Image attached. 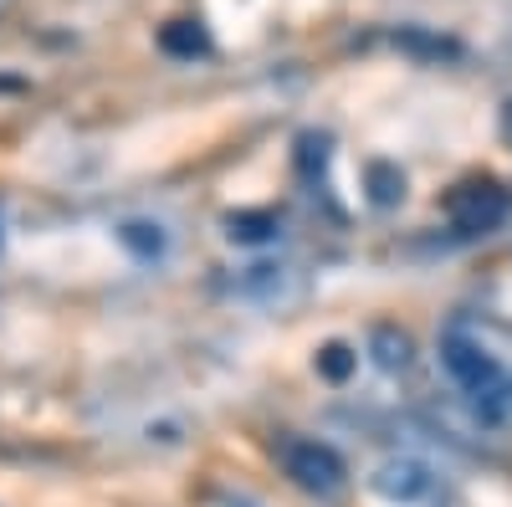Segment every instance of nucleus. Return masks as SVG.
I'll return each instance as SVG.
<instances>
[{"instance_id": "9", "label": "nucleus", "mask_w": 512, "mask_h": 507, "mask_svg": "<svg viewBox=\"0 0 512 507\" xmlns=\"http://www.w3.org/2000/svg\"><path fill=\"white\" fill-rule=\"evenodd\" d=\"M369 200L374 205H400L405 200V175L395 164H369Z\"/></svg>"}, {"instance_id": "8", "label": "nucleus", "mask_w": 512, "mask_h": 507, "mask_svg": "<svg viewBox=\"0 0 512 507\" xmlns=\"http://www.w3.org/2000/svg\"><path fill=\"white\" fill-rule=\"evenodd\" d=\"M282 226H277V216H267V210H241V216H231L226 221V236L231 241H241V246H256V241H272Z\"/></svg>"}, {"instance_id": "7", "label": "nucleus", "mask_w": 512, "mask_h": 507, "mask_svg": "<svg viewBox=\"0 0 512 507\" xmlns=\"http://www.w3.org/2000/svg\"><path fill=\"white\" fill-rule=\"evenodd\" d=\"M159 47H164L169 57H205V52H210V36H205L200 21H169V26L159 31Z\"/></svg>"}, {"instance_id": "10", "label": "nucleus", "mask_w": 512, "mask_h": 507, "mask_svg": "<svg viewBox=\"0 0 512 507\" xmlns=\"http://www.w3.org/2000/svg\"><path fill=\"white\" fill-rule=\"evenodd\" d=\"M354 364H359V354H354L349 344H328V349L318 354V374L333 379V385H344V379L354 374Z\"/></svg>"}, {"instance_id": "5", "label": "nucleus", "mask_w": 512, "mask_h": 507, "mask_svg": "<svg viewBox=\"0 0 512 507\" xmlns=\"http://www.w3.org/2000/svg\"><path fill=\"white\" fill-rule=\"evenodd\" d=\"M118 241L134 251L139 262H159L164 251H169V226L164 221H149V216H128V221H118Z\"/></svg>"}, {"instance_id": "3", "label": "nucleus", "mask_w": 512, "mask_h": 507, "mask_svg": "<svg viewBox=\"0 0 512 507\" xmlns=\"http://www.w3.org/2000/svg\"><path fill=\"white\" fill-rule=\"evenodd\" d=\"M446 210H451V226H456L461 236H487V231H497V226L507 221L512 200H507L502 185H492V180H472V185H461V190L451 195Z\"/></svg>"}, {"instance_id": "1", "label": "nucleus", "mask_w": 512, "mask_h": 507, "mask_svg": "<svg viewBox=\"0 0 512 507\" xmlns=\"http://www.w3.org/2000/svg\"><path fill=\"white\" fill-rule=\"evenodd\" d=\"M441 364H446V374L461 385V395L477 405V415L497 426V420L507 415V405H512V379H507V369L497 364V354L482 344V338L461 333V328H446V333H441Z\"/></svg>"}, {"instance_id": "11", "label": "nucleus", "mask_w": 512, "mask_h": 507, "mask_svg": "<svg viewBox=\"0 0 512 507\" xmlns=\"http://www.w3.org/2000/svg\"><path fill=\"white\" fill-rule=\"evenodd\" d=\"M502 134H507V144H512V98H507V108H502Z\"/></svg>"}, {"instance_id": "2", "label": "nucleus", "mask_w": 512, "mask_h": 507, "mask_svg": "<svg viewBox=\"0 0 512 507\" xmlns=\"http://www.w3.org/2000/svg\"><path fill=\"white\" fill-rule=\"evenodd\" d=\"M282 472L303 492H313V497H338L344 482H349L344 456H338L333 446H323V441H303V436L282 441Z\"/></svg>"}, {"instance_id": "4", "label": "nucleus", "mask_w": 512, "mask_h": 507, "mask_svg": "<svg viewBox=\"0 0 512 507\" xmlns=\"http://www.w3.org/2000/svg\"><path fill=\"white\" fill-rule=\"evenodd\" d=\"M374 492H379L384 502L415 507V502H425V497L436 492V472L425 467V461H415V456H390V461L374 472Z\"/></svg>"}, {"instance_id": "6", "label": "nucleus", "mask_w": 512, "mask_h": 507, "mask_svg": "<svg viewBox=\"0 0 512 507\" xmlns=\"http://www.w3.org/2000/svg\"><path fill=\"white\" fill-rule=\"evenodd\" d=\"M369 354H374V364H379L384 374H400V369H410L415 344H410V333H400V328H390V323H379V328L369 333Z\"/></svg>"}]
</instances>
